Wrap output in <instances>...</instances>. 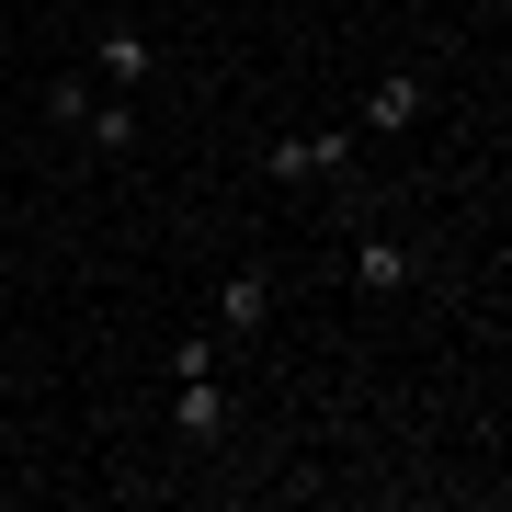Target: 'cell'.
<instances>
[{"mask_svg": "<svg viewBox=\"0 0 512 512\" xmlns=\"http://www.w3.org/2000/svg\"><path fill=\"white\" fill-rule=\"evenodd\" d=\"M421 114H433V80H421V69H387L376 92H365V114H353V126H365V137H410Z\"/></svg>", "mask_w": 512, "mask_h": 512, "instance_id": "cell-3", "label": "cell"}, {"mask_svg": "<svg viewBox=\"0 0 512 512\" xmlns=\"http://www.w3.org/2000/svg\"><path fill=\"white\" fill-rule=\"evenodd\" d=\"M228 421H239V410H228L217 376H183V387H171V433H183V444H217Z\"/></svg>", "mask_w": 512, "mask_h": 512, "instance_id": "cell-6", "label": "cell"}, {"mask_svg": "<svg viewBox=\"0 0 512 512\" xmlns=\"http://www.w3.org/2000/svg\"><path fill=\"white\" fill-rule=\"evenodd\" d=\"M262 319H274V274H262V262H239V274H217V330H228V342H251Z\"/></svg>", "mask_w": 512, "mask_h": 512, "instance_id": "cell-4", "label": "cell"}, {"mask_svg": "<svg viewBox=\"0 0 512 512\" xmlns=\"http://www.w3.org/2000/svg\"><path fill=\"white\" fill-rule=\"evenodd\" d=\"M342 217H353V262H342V274L365 285V296H410V285H421V251H410L399 228H376V194L342 183Z\"/></svg>", "mask_w": 512, "mask_h": 512, "instance_id": "cell-1", "label": "cell"}, {"mask_svg": "<svg viewBox=\"0 0 512 512\" xmlns=\"http://www.w3.org/2000/svg\"><path fill=\"white\" fill-rule=\"evenodd\" d=\"M80 137L126 160V148H137V92H114V103H92V114H80Z\"/></svg>", "mask_w": 512, "mask_h": 512, "instance_id": "cell-7", "label": "cell"}, {"mask_svg": "<svg viewBox=\"0 0 512 512\" xmlns=\"http://www.w3.org/2000/svg\"><path fill=\"white\" fill-rule=\"evenodd\" d=\"M262 171H274V183H330L342 194L353 183V126H296V137L262 148Z\"/></svg>", "mask_w": 512, "mask_h": 512, "instance_id": "cell-2", "label": "cell"}, {"mask_svg": "<svg viewBox=\"0 0 512 512\" xmlns=\"http://www.w3.org/2000/svg\"><path fill=\"white\" fill-rule=\"evenodd\" d=\"M92 103H103L92 80H46V92H35V114H46L57 137H80V114H92Z\"/></svg>", "mask_w": 512, "mask_h": 512, "instance_id": "cell-8", "label": "cell"}, {"mask_svg": "<svg viewBox=\"0 0 512 512\" xmlns=\"http://www.w3.org/2000/svg\"><path fill=\"white\" fill-rule=\"evenodd\" d=\"M92 69L114 80V92H148V80H160V46H148L137 23H103V46H92Z\"/></svg>", "mask_w": 512, "mask_h": 512, "instance_id": "cell-5", "label": "cell"}]
</instances>
